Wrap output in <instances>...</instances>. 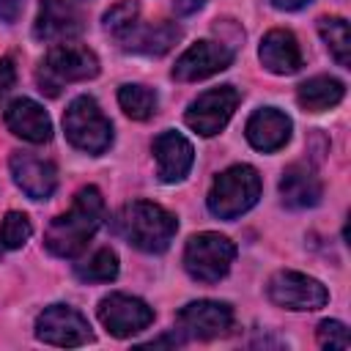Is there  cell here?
<instances>
[{
    "instance_id": "8",
    "label": "cell",
    "mask_w": 351,
    "mask_h": 351,
    "mask_svg": "<svg viewBox=\"0 0 351 351\" xmlns=\"http://www.w3.org/2000/svg\"><path fill=\"white\" fill-rule=\"evenodd\" d=\"M176 326L189 340H214L233 329V307L214 299H197L178 310Z\"/></svg>"
},
{
    "instance_id": "19",
    "label": "cell",
    "mask_w": 351,
    "mask_h": 351,
    "mask_svg": "<svg viewBox=\"0 0 351 351\" xmlns=\"http://www.w3.org/2000/svg\"><path fill=\"white\" fill-rule=\"evenodd\" d=\"M181 38V27L173 22H159V25H134L123 38V49L129 52H143V55H165L173 49V44Z\"/></svg>"
},
{
    "instance_id": "21",
    "label": "cell",
    "mask_w": 351,
    "mask_h": 351,
    "mask_svg": "<svg viewBox=\"0 0 351 351\" xmlns=\"http://www.w3.org/2000/svg\"><path fill=\"white\" fill-rule=\"evenodd\" d=\"M343 93H346V85H343L340 80H335V77H329V74H321V77L304 80V82L299 85V90H296V99H299V104H302L304 110L321 112V110H329V107L340 104Z\"/></svg>"
},
{
    "instance_id": "10",
    "label": "cell",
    "mask_w": 351,
    "mask_h": 351,
    "mask_svg": "<svg viewBox=\"0 0 351 351\" xmlns=\"http://www.w3.org/2000/svg\"><path fill=\"white\" fill-rule=\"evenodd\" d=\"M239 90L233 85H222V88H211L206 93H200L189 110H186V126L195 129L197 134L203 137H211V134H219L225 129V123L230 121L236 104H239Z\"/></svg>"
},
{
    "instance_id": "25",
    "label": "cell",
    "mask_w": 351,
    "mask_h": 351,
    "mask_svg": "<svg viewBox=\"0 0 351 351\" xmlns=\"http://www.w3.org/2000/svg\"><path fill=\"white\" fill-rule=\"evenodd\" d=\"M137 14H140V8H137V3L134 0H121V3H115L107 14H104V27H107V33H112L118 41L137 25Z\"/></svg>"
},
{
    "instance_id": "23",
    "label": "cell",
    "mask_w": 351,
    "mask_h": 351,
    "mask_svg": "<svg viewBox=\"0 0 351 351\" xmlns=\"http://www.w3.org/2000/svg\"><path fill=\"white\" fill-rule=\"evenodd\" d=\"M118 104L129 118L145 121V118H151L156 112V93L151 88H145V85H132L129 82V85H121Z\"/></svg>"
},
{
    "instance_id": "4",
    "label": "cell",
    "mask_w": 351,
    "mask_h": 351,
    "mask_svg": "<svg viewBox=\"0 0 351 351\" xmlns=\"http://www.w3.org/2000/svg\"><path fill=\"white\" fill-rule=\"evenodd\" d=\"M63 132L69 143L85 154H104L112 143V123L93 96H77L63 112Z\"/></svg>"
},
{
    "instance_id": "31",
    "label": "cell",
    "mask_w": 351,
    "mask_h": 351,
    "mask_svg": "<svg viewBox=\"0 0 351 351\" xmlns=\"http://www.w3.org/2000/svg\"><path fill=\"white\" fill-rule=\"evenodd\" d=\"M269 3L280 11H296V8H304L310 0H269Z\"/></svg>"
},
{
    "instance_id": "20",
    "label": "cell",
    "mask_w": 351,
    "mask_h": 351,
    "mask_svg": "<svg viewBox=\"0 0 351 351\" xmlns=\"http://www.w3.org/2000/svg\"><path fill=\"white\" fill-rule=\"evenodd\" d=\"M282 203L291 208H310L321 200V181L304 165H291L280 178Z\"/></svg>"
},
{
    "instance_id": "28",
    "label": "cell",
    "mask_w": 351,
    "mask_h": 351,
    "mask_svg": "<svg viewBox=\"0 0 351 351\" xmlns=\"http://www.w3.org/2000/svg\"><path fill=\"white\" fill-rule=\"evenodd\" d=\"M14 82H16V69H14V63H11L8 58H0V99L14 88Z\"/></svg>"
},
{
    "instance_id": "11",
    "label": "cell",
    "mask_w": 351,
    "mask_h": 351,
    "mask_svg": "<svg viewBox=\"0 0 351 351\" xmlns=\"http://www.w3.org/2000/svg\"><path fill=\"white\" fill-rule=\"evenodd\" d=\"M99 321L104 324V329L115 337H132L143 329L151 326L154 321V310L137 299V296H126V293H110L99 302Z\"/></svg>"
},
{
    "instance_id": "18",
    "label": "cell",
    "mask_w": 351,
    "mask_h": 351,
    "mask_svg": "<svg viewBox=\"0 0 351 351\" xmlns=\"http://www.w3.org/2000/svg\"><path fill=\"white\" fill-rule=\"evenodd\" d=\"M261 63L271 74H296L302 69V49L291 30H269L261 41Z\"/></svg>"
},
{
    "instance_id": "13",
    "label": "cell",
    "mask_w": 351,
    "mask_h": 351,
    "mask_svg": "<svg viewBox=\"0 0 351 351\" xmlns=\"http://www.w3.org/2000/svg\"><path fill=\"white\" fill-rule=\"evenodd\" d=\"M11 178L14 184L33 200H47L55 186H58V170L52 162L41 159V156H33L27 151H14L11 154Z\"/></svg>"
},
{
    "instance_id": "9",
    "label": "cell",
    "mask_w": 351,
    "mask_h": 351,
    "mask_svg": "<svg viewBox=\"0 0 351 351\" xmlns=\"http://www.w3.org/2000/svg\"><path fill=\"white\" fill-rule=\"evenodd\" d=\"M269 299L285 310H318L329 302V291L302 271H277L266 285Z\"/></svg>"
},
{
    "instance_id": "12",
    "label": "cell",
    "mask_w": 351,
    "mask_h": 351,
    "mask_svg": "<svg viewBox=\"0 0 351 351\" xmlns=\"http://www.w3.org/2000/svg\"><path fill=\"white\" fill-rule=\"evenodd\" d=\"M233 63V49L222 41H197L192 44L173 66V77L181 82L206 80Z\"/></svg>"
},
{
    "instance_id": "26",
    "label": "cell",
    "mask_w": 351,
    "mask_h": 351,
    "mask_svg": "<svg viewBox=\"0 0 351 351\" xmlns=\"http://www.w3.org/2000/svg\"><path fill=\"white\" fill-rule=\"evenodd\" d=\"M30 233H33V225L22 211H8L0 222V244L8 250L22 247L30 239Z\"/></svg>"
},
{
    "instance_id": "16",
    "label": "cell",
    "mask_w": 351,
    "mask_h": 351,
    "mask_svg": "<svg viewBox=\"0 0 351 351\" xmlns=\"http://www.w3.org/2000/svg\"><path fill=\"white\" fill-rule=\"evenodd\" d=\"M247 140L252 148L263 151V154H271L277 148H282L291 137V118L274 107H261L250 115L247 121V129H244Z\"/></svg>"
},
{
    "instance_id": "6",
    "label": "cell",
    "mask_w": 351,
    "mask_h": 351,
    "mask_svg": "<svg viewBox=\"0 0 351 351\" xmlns=\"http://www.w3.org/2000/svg\"><path fill=\"white\" fill-rule=\"evenodd\" d=\"M99 74V58L80 44H58L47 52L41 71H38V85L47 93H58L63 82H82Z\"/></svg>"
},
{
    "instance_id": "1",
    "label": "cell",
    "mask_w": 351,
    "mask_h": 351,
    "mask_svg": "<svg viewBox=\"0 0 351 351\" xmlns=\"http://www.w3.org/2000/svg\"><path fill=\"white\" fill-rule=\"evenodd\" d=\"M101 217H104V197L96 186H85L77 192L71 208L60 217H55L47 228V236H44V244L52 255L58 258H77L88 239L99 230L101 225Z\"/></svg>"
},
{
    "instance_id": "7",
    "label": "cell",
    "mask_w": 351,
    "mask_h": 351,
    "mask_svg": "<svg viewBox=\"0 0 351 351\" xmlns=\"http://www.w3.org/2000/svg\"><path fill=\"white\" fill-rule=\"evenodd\" d=\"M36 337L49 346L74 348V346L90 343L93 332H90L88 318L80 310H74L69 304H49L36 318Z\"/></svg>"
},
{
    "instance_id": "17",
    "label": "cell",
    "mask_w": 351,
    "mask_h": 351,
    "mask_svg": "<svg viewBox=\"0 0 351 351\" xmlns=\"http://www.w3.org/2000/svg\"><path fill=\"white\" fill-rule=\"evenodd\" d=\"M5 126L27 140V143H47L52 137V121L49 115L44 112V107L33 99H14L8 107H5Z\"/></svg>"
},
{
    "instance_id": "2",
    "label": "cell",
    "mask_w": 351,
    "mask_h": 351,
    "mask_svg": "<svg viewBox=\"0 0 351 351\" xmlns=\"http://www.w3.org/2000/svg\"><path fill=\"white\" fill-rule=\"evenodd\" d=\"M112 225L132 247H137L143 252H165L178 230V219L167 208L148 203V200L126 203L115 214Z\"/></svg>"
},
{
    "instance_id": "5",
    "label": "cell",
    "mask_w": 351,
    "mask_h": 351,
    "mask_svg": "<svg viewBox=\"0 0 351 351\" xmlns=\"http://www.w3.org/2000/svg\"><path fill=\"white\" fill-rule=\"evenodd\" d=\"M236 258V247L228 236H219V233H197L186 241L184 247V269L192 280L203 282V285H211V282H219L230 263Z\"/></svg>"
},
{
    "instance_id": "24",
    "label": "cell",
    "mask_w": 351,
    "mask_h": 351,
    "mask_svg": "<svg viewBox=\"0 0 351 351\" xmlns=\"http://www.w3.org/2000/svg\"><path fill=\"white\" fill-rule=\"evenodd\" d=\"M77 277L82 282H110L118 277V255L110 247L96 250L85 263H77Z\"/></svg>"
},
{
    "instance_id": "27",
    "label": "cell",
    "mask_w": 351,
    "mask_h": 351,
    "mask_svg": "<svg viewBox=\"0 0 351 351\" xmlns=\"http://www.w3.org/2000/svg\"><path fill=\"white\" fill-rule=\"evenodd\" d=\"M318 346L340 348V351L351 348V335H348L346 324H340V321H321L318 324Z\"/></svg>"
},
{
    "instance_id": "30",
    "label": "cell",
    "mask_w": 351,
    "mask_h": 351,
    "mask_svg": "<svg viewBox=\"0 0 351 351\" xmlns=\"http://www.w3.org/2000/svg\"><path fill=\"white\" fill-rule=\"evenodd\" d=\"M206 0H173V8L178 14H195L197 8H203Z\"/></svg>"
},
{
    "instance_id": "3",
    "label": "cell",
    "mask_w": 351,
    "mask_h": 351,
    "mask_svg": "<svg viewBox=\"0 0 351 351\" xmlns=\"http://www.w3.org/2000/svg\"><path fill=\"white\" fill-rule=\"evenodd\" d=\"M261 197V176L250 165H233L219 173L208 192V211L219 219H236Z\"/></svg>"
},
{
    "instance_id": "14",
    "label": "cell",
    "mask_w": 351,
    "mask_h": 351,
    "mask_svg": "<svg viewBox=\"0 0 351 351\" xmlns=\"http://www.w3.org/2000/svg\"><path fill=\"white\" fill-rule=\"evenodd\" d=\"M80 30H82V16L71 3H66V0H41L36 27H33V36L38 41H47V44L66 41V38L80 36Z\"/></svg>"
},
{
    "instance_id": "15",
    "label": "cell",
    "mask_w": 351,
    "mask_h": 351,
    "mask_svg": "<svg viewBox=\"0 0 351 351\" xmlns=\"http://www.w3.org/2000/svg\"><path fill=\"white\" fill-rule=\"evenodd\" d=\"M154 156H156V176L173 184V181H181L192 170L195 148L184 134L167 129L154 140Z\"/></svg>"
},
{
    "instance_id": "22",
    "label": "cell",
    "mask_w": 351,
    "mask_h": 351,
    "mask_svg": "<svg viewBox=\"0 0 351 351\" xmlns=\"http://www.w3.org/2000/svg\"><path fill=\"white\" fill-rule=\"evenodd\" d=\"M318 33L326 41L329 52L335 55V60L340 66L351 63V33H348V22L343 16H321L318 19Z\"/></svg>"
},
{
    "instance_id": "29",
    "label": "cell",
    "mask_w": 351,
    "mask_h": 351,
    "mask_svg": "<svg viewBox=\"0 0 351 351\" xmlns=\"http://www.w3.org/2000/svg\"><path fill=\"white\" fill-rule=\"evenodd\" d=\"M25 8V0H0V22L14 25Z\"/></svg>"
}]
</instances>
